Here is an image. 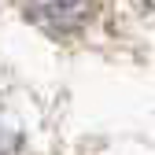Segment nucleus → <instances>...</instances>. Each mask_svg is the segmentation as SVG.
<instances>
[{
	"label": "nucleus",
	"instance_id": "obj_1",
	"mask_svg": "<svg viewBox=\"0 0 155 155\" xmlns=\"http://www.w3.org/2000/svg\"><path fill=\"white\" fill-rule=\"evenodd\" d=\"M22 15L52 37H74L92 18L96 0H18Z\"/></svg>",
	"mask_w": 155,
	"mask_h": 155
},
{
	"label": "nucleus",
	"instance_id": "obj_2",
	"mask_svg": "<svg viewBox=\"0 0 155 155\" xmlns=\"http://www.w3.org/2000/svg\"><path fill=\"white\" fill-rule=\"evenodd\" d=\"M15 144H18V140L11 137V133H0V155H4V151H11Z\"/></svg>",
	"mask_w": 155,
	"mask_h": 155
},
{
	"label": "nucleus",
	"instance_id": "obj_3",
	"mask_svg": "<svg viewBox=\"0 0 155 155\" xmlns=\"http://www.w3.org/2000/svg\"><path fill=\"white\" fill-rule=\"evenodd\" d=\"M140 8H148V11L155 15V0H140Z\"/></svg>",
	"mask_w": 155,
	"mask_h": 155
}]
</instances>
